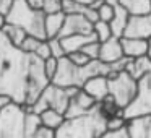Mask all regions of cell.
<instances>
[{
  "mask_svg": "<svg viewBox=\"0 0 151 138\" xmlns=\"http://www.w3.org/2000/svg\"><path fill=\"white\" fill-rule=\"evenodd\" d=\"M98 107H99V112H101L106 119H111V117H114V115L124 114V109L119 107V104L114 101V98H112L111 94H109L104 101L98 102Z\"/></svg>",
  "mask_w": 151,
  "mask_h": 138,
  "instance_id": "cell-23",
  "label": "cell"
},
{
  "mask_svg": "<svg viewBox=\"0 0 151 138\" xmlns=\"http://www.w3.org/2000/svg\"><path fill=\"white\" fill-rule=\"evenodd\" d=\"M120 5L130 13V17L151 13V0H120Z\"/></svg>",
  "mask_w": 151,
  "mask_h": 138,
  "instance_id": "cell-21",
  "label": "cell"
},
{
  "mask_svg": "<svg viewBox=\"0 0 151 138\" xmlns=\"http://www.w3.org/2000/svg\"><path fill=\"white\" fill-rule=\"evenodd\" d=\"M29 107L17 102L0 109V138H29L26 128Z\"/></svg>",
  "mask_w": 151,
  "mask_h": 138,
  "instance_id": "cell-5",
  "label": "cell"
},
{
  "mask_svg": "<svg viewBox=\"0 0 151 138\" xmlns=\"http://www.w3.org/2000/svg\"><path fill=\"white\" fill-rule=\"evenodd\" d=\"M13 4H15V0H0V13L7 17V15L10 13Z\"/></svg>",
  "mask_w": 151,
  "mask_h": 138,
  "instance_id": "cell-35",
  "label": "cell"
},
{
  "mask_svg": "<svg viewBox=\"0 0 151 138\" xmlns=\"http://www.w3.org/2000/svg\"><path fill=\"white\" fill-rule=\"evenodd\" d=\"M13 98H10L8 94H0V109H4V107H7V106H10V104H13Z\"/></svg>",
  "mask_w": 151,
  "mask_h": 138,
  "instance_id": "cell-37",
  "label": "cell"
},
{
  "mask_svg": "<svg viewBox=\"0 0 151 138\" xmlns=\"http://www.w3.org/2000/svg\"><path fill=\"white\" fill-rule=\"evenodd\" d=\"M76 2H80V4H83V5H91L96 0H76Z\"/></svg>",
  "mask_w": 151,
  "mask_h": 138,
  "instance_id": "cell-41",
  "label": "cell"
},
{
  "mask_svg": "<svg viewBox=\"0 0 151 138\" xmlns=\"http://www.w3.org/2000/svg\"><path fill=\"white\" fill-rule=\"evenodd\" d=\"M44 70H46V75L47 78L52 81L54 76L57 75V70H59V60L54 59V57H50V59L44 60Z\"/></svg>",
  "mask_w": 151,
  "mask_h": 138,
  "instance_id": "cell-29",
  "label": "cell"
},
{
  "mask_svg": "<svg viewBox=\"0 0 151 138\" xmlns=\"http://www.w3.org/2000/svg\"><path fill=\"white\" fill-rule=\"evenodd\" d=\"M111 73V67L107 63L101 62V60H91L88 65L80 67L75 65L68 57H63L59 60V70L57 75L54 76L52 83L57 86H63V88H83L86 81L93 76L106 75Z\"/></svg>",
  "mask_w": 151,
  "mask_h": 138,
  "instance_id": "cell-2",
  "label": "cell"
},
{
  "mask_svg": "<svg viewBox=\"0 0 151 138\" xmlns=\"http://www.w3.org/2000/svg\"><path fill=\"white\" fill-rule=\"evenodd\" d=\"M81 52H85L91 60H98L99 59V52H101V42L99 41H93V42L86 44L81 49Z\"/></svg>",
  "mask_w": 151,
  "mask_h": 138,
  "instance_id": "cell-28",
  "label": "cell"
},
{
  "mask_svg": "<svg viewBox=\"0 0 151 138\" xmlns=\"http://www.w3.org/2000/svg\"><path fill=\"white\" fill-rule=\"evenodd\" d=\"M93 28H94V23L89 21L85 15H67L59 37H68L75 34H93Z\"/></svg>",
  "mask_w": 151,
  "mask_h": 138,
  "instance_id": "cell-10",
  "label": "cell"
},
{
  "mask_svg": "<svg viewBox=\"0 0 151 138\" xmlns=\"http://www.w3.org/2000/svg\"><path fill=\"white\" fill-rule=\"evenodd\" d=\"M28 4H29L31 8L39 10V12H42V8H44V0H28Z\"/></svg>",
  "mask_w": 151,
  "mask_h": 138,
  "instance_id": "cell-38",
  "label": "cell"
},
{
  "mask_svg": "<svg viewBox=\"0 0 151 138\" xmlns=\"http://www.w3.org/2000/svg\"><path fill=\"white\" fill-rule=\"evenodd\" d=\"M44 21H46V13L31 8L28 0H15L10 13L7 15V23L23 28L29 36L39 39H47Z\"/></svg>",
  "mask_w": 151,
  "mask_h": 138,
  "instance_id": "cell-4",
  "label": "cell"
},
{
  "mask_svg": "<svg viewBox=\"0 0 151 138\" xmlns=\"http://www.w3.org/2000/svg\"><path fill=\"white\" fill-rule=\"evenodd\" d=\"M137 81H140L143 76H146L148 73H151V59L148 55L138 57V59H132L130 63L127 65V70Z\"/></svg>",
  "mask_w": 151,
  "mask_h": 138,
  "instance_id": "cell-18",
  "label": "cell"
},
{
  "mask_svg": "<svg viewBox=\"0 0 151 138\" xmlns=\"http://www.w3.org/2000/svg\"><path fill=\"white\" fill-rule=\"evenodd\" d=\"M44 39H39V37H34V36H28L26 39L23 41V44H21V47L20 49L23 50V52H26V54H36L37 52V49H39V46H41V42H42Z\"/></svg>",
  "mask_w": 151,
  "mask_h": 138,
  "instance_id": "cell-25",
  "label": "cell"
},
{
  "mask_svg": "<svg viewBox=\"0 0 151 138\" xmlns=\"http://www.w3.org/2000/svg\"><path fill=\"white\" fill-rule=\"evenodd\" d=\"M101 138H132V137L130 132H128V127H124L119 128V130H106L101 135Z\"/></svg>",
  "mask_w": 151,
  "mask_h": 138,
  "instance_id": "cell-32",
  "label": "cell"
},
{
  "mask_svg": "<svg viewBox=\"0 0 151 138\" xmlns=\"http://www.w3.org/2000/svg\"><path fill=\"white\" fill-rule=\"evenodd\" d=\"M124 55V49H122V41L120 37H111L106 42H101V52H99V60L107 65H112L117 60H120Z\"/></svg>",
  "mask_w": 151,
  "mask_h": 138,
  "instance_id": "cell-12",
  "label": "cell"
},
{
  "mask_svg": "<svg viewBox=\"0 0 151 138\" xmlns=\"http://www.w3.org/2000/svg\"><path fill=\"white\" fill-rule=\"evenodd\" d=\"M124 55L128 59H138L148 54V41L135 39V37H120Z\"/></svg>",
  "mask_w": 151,
  "mask_h": 138,
  "instance_id": "cell-14",
  "label": "cell"
},
{
  "mask_svg": "<svg viewBox=\"0 0 151 138\" xmlns=\"http://www.w3.org/2000/svg\"><path fill=\"white\" fill-rule=\"evenodd\" d=\"M2 33L5 34V36L8 37V41H10L13 46H17V47H21V44H23V41L26 39L29 34L26 33V31L23 29V28H20V26H15V24H10V23H7L4 26V29H2Z\"/></svg>",
  "mask_w": 151,
  "mask_h": 138,
  "instance_id": "cell-22",
  "label": "cell"
},
{
  "mask_svg": "<svg viewBox=\"0 0 151 138\" xmlns=\"http://www.w3.org/2000/svg\"><path fill=\"white\" fill-rule=\"evenodd\" d=\"M34 138H55V133H54L52 130H49V128H41L39 130V133L36 135Z\"/></svg>",
  "mask_w": 151,
  "mask_h": 138,
  "instance_id": "cell-36",
  "label": "cell"
},
{
  "mask_svg": "<svg viewBox=\"0 0 151 138\" xmlns=\"http://www.w3.org/2000/svg\"><path fill=\"white\" fill-rule=\"evenodd\" d=\"M47 41H49L50 52H52L54 59L60 60V59H63V57H67V52H65V49H63V46H62L60 37H54V39H47Z\"/></svg>",
  "mask_w": 151,
  "mask_h": 138,
  "instance_id": "cell-26",
  "label": "cell"
},
{
  "mask_svg": "<svg viewBox=\"0 0 151 138\" xmlns=\"http://www.w3.org/2000/svg\"><path fill=\"white\" fill-rule=\"evenodd\" d=\"M41 122H42V127L44 128H49V130L55 132L59 130L60 127L63 125V122H65V114H62V112L59 111H54V109H47V111L41 112Z\"/></svg>",
  "mask_w": 151,
  "mask_h": 138,
  "instance_id": "cell-20",
  "label": "cell"
},
{
  "mask_svg": "<svg viewBox=\"0 0 151 138\" xmlns=\"http://www.w3.org/2000/svg\"><path fill=\"white\" fill-rule=\"evenodd\" d=\"M107 130V119L96 107L93 112L80 117L65 119L63 125L55 130V138H101Z\"/></svg>",
  "mask_w": 151,
  "mask_h": 138,
  "instance_id": "cell-3",
  "label": "cell"
},
{
  "mask_svg": "<svg viewBox=\"0 0 151 138\" xmlns=\"http://www.w3.org/2000/svg\"><path fill=\"white\" fill-rule=\"evenodd\" d=\"M104 4H106V0H96V2H93V4L89 5V7L94 8V10H99V8H101Z\"/></svg>",
  "mask_w": 151,
  "mask_h": 138,
  "instance_id": "cell-39",
  "label": "cell"
},
{
  "mask_svg": "<svg viewBox=\"0 0 151 138\" xmlns=\"http://www.w3.org/2000/svg\"><path fill=\"white\" fill-rule=\"evenodd\" d=\"M128 119L125 117V114H119L114 115V117L107 119V130H119V128L127 127Z\"/></svg>",
  "mask_w": 151,
  "mask_h": 138,
  "instance_id": "cell-27",
  "label": "cell"
},
{
  "mask_svg": "<svg viewBox=\"0 0 151 138\" xmlns=\"http://www.w3.org/2000/svg\"><path fill=\"white\" fill-rule=\"evenodd\" d=\"M70 60H72L75 65H80V67H85V65H88L89 62H91V59H89L88 55H86L85 52H73V54H70V55H67Z\"/></svg>",
  "mask_w": 151,
  "mask_h": 138,
  "instance_id": "cell-33",
  "label": "cell"
},
{
  "mask_svg": "<svg viewBox=\"0 0 151 138\" xmlns=\"http://www.w3.org/2000/svg\"><path fill=\"white\" fill-rule=\"evenodd\" d=\"M127 127L132 138H151V115L130 119Z\"/></svg>",
  "mask_w": 151,
  "mask_h": 138,
  "instance_id": "cell-15",
  "label": "cell"
},
{
  "mask_svg": "<svg viewBox=\"0 0 151 138\" xmlns=\"http://www.w3.org/2000/svg\"><path fill=\"white\" fill-rule=\"evenodd\" d=\"M60 41H62V46L65 49L67 55H70L73 52H80L86 44L98 39L93 33V34H75V36H68V37H60Z\"/></svg>",
  "mask_w": 151,
  "mask_h": 138,
  "instance_id": "cell-16",
  "label": "cell"
},
{
  "mask_svg": "<svg viewBox=\"0 0 151 138\" xmlns=\"http://www.w3.org/2000/svg\"><path fill=\"white\" fill-rule=\"evenodd\" d=\"M65 13H50L46 15V21H44V26H46V36L47 39H54V37H59L62 33L63 23H65Z\"/></svg>",
  "mask_w": 151,
  "mask_h": 138,
  "instance_id": "cell-19",
  "label": "cell"
},
{
  "mask_svg": "<svg viewBox=\"0 0 151 138\" xmlns=\"http://www.w3.org/2000/svg\"><path fill=\"white\" fill-rule=\"evenodd\" d=\"M78 89H81V88H63V86H57L54 83H50L44 89L41 98L29 109L33 112H36V114H41V112L47 111V109H54V111H59L62 114H65L70 106V101L78 93Z\"/></svg>",
  "mask_w": 151,
  "mask_h": 138,
  "instance_id": "cell-6",
  "label": "cell"
},
{
  "mask_svg": "<svg viewBox=\"0 0 151 138\" xmlns=\"http://www.w3.org/2000/svg\"><path fill=\"white\" fill-rule=\"evenodd\" d=\"M81 89L88 93L91 98H94L98 102H101L109 96V78L106 75L93 76L83 85Z\"/></svg>",
  "mask_w": 151,
  "mask_h": 138,
  "instance_id": "cell-13",
  "label": "cell"
},
{
  "mask_svg": "<svg viewBox=\"0 0 151 138\" xmlns=\"http://www.w3.org/2000/svg\"><path fill=\"white\" fill-rule=\"evenodd\" d=\"M128 20H130V13L122 7L120 4L114 5V18L109 24L112 28V33H114L115 37H124V33L127 29Z\"/></svg>",
  "mask_w": 151,
  "mask_h": 138,
  "instance_id": "cell-17",
  "label": "cell"
},
{
  "mask_svg": "<svg viewBox=\"0 0 151 138\" xmlns=\"http://www.w3.org/2000/svg\"><path fill=\"white\" fill-rule=\"evenodd\" d=\"M96 107H98V101H96L94 98H91L86 91L78 89V93H76V94L72 98V101H70V106H68V109H67V112H65V117L67 119L80 117V115H85V114L93 112Z\"/></svg>",
  "mask_w": 151,
  "mask_h": 138,
  "instance_id": "cell-9",
  "label": "cell"
},
{
  "mask_svg": "<svg viewBox=\"0 0 151 138\" xmlns=\"http://www.w3.org/2000/svg\"><path fill=\"white\" fill-rule=\"evenodd\" d=\"M62 2H63V0H44V8H42V12H44L46 15L60 13V12H62Z\"/></svg>",
  "mask_w": 151,
  "mask_h": 138,
  "instance_id": "cell-30",
  "label": "cell"
},
{
  "mask_svg": "<svg viewBox=\"0 0 151 138\" xmlns=\"http://www.w3.org/2000/svg\"><path fill=\"white\" fill-rule=\"evenodd\" d=\"M5 24H7V17L0 13V31L4 29V26H5Z\"/></svg>",
  "mask_w": 151,
  "mask_h": 138,
  "instance_id": "cell-40",
  "label": "cell"
},
{
  "mask_svg": "<svg viewBox=\"0 0 151 138\" xmlns=\"http://www.w3.org/2000/svg\"><path fill=\"white\" fill-rule=\"evenodd\" d=\"M98 13H99V20H101V21L111 23L112 18H114V7H112V5H109L107 2H106V4L98 10Z\"/></svg>",
  "mask_w": 151,
  "mask_h": 138,
  "instance_id": "cell-31",
  "label": "cell"
},
{
  "mask_svg": "<svg viewBox=\"0 0 151 138\" xmlns=\"http://www.w3.org/2000/svg\"><path fill=\"white\" fill-rule=\"evenodd\" d=\"M124 114L128 120L141 115H151V73L138 81V94L135 101L124 111Z\"/></svg>",
  "mask_w": 151,
  "mask_h": 138,
  "instance_id": "cell-8",
  "label": "cell"
},
{
  "mask_svg": "<svg viewBox=\"0 0 151 138\" xmlns=\"http://www.w3.org/2000/svg\"><path fill=\"white\" fill-rule=\"evenodd\" d=\"M50 83L44 60L23 52L0 31V94H8L17 104L33 107Z\"/></svg>",
  "mask_w": 151,
  "mask_h": 138,
  "instance_id": "cell-1",
  "label": "cell"
},
{
  "mask_svg": "<svg viewBox=\"0 0 151 138\" xmlns=\"http://www.w3.org/2000/svg\"><path fill=\"white\" fill-rule=\"evenodd\" d=\"M34 55H36V57H39L41 60H47V59H50V57H52V52H50L49 41H47V39H44L42 42H41L39 49H37V52L34 54Z\"/></svg>",
  "mask_w": 151,
  "mask_h": 138,
  "instance_id": "cell-34",
  "label": "cell"
},
{
  "mask_svg": "<svg viewBox=\"0 0 151 138\" xmlns=\"http://www.w3.org/2000/svg\"><path fill=\"white\" fill-rule=\"evenodd\" d=\"M124 37H135V39H151V13L130 17Z\"/></svg>",
  "mask_w": 151,
  "mask_h": 138,
  "instance_id": "cell-11",
  "label": "cell"
},
{
  "mask_svg": "<svg viewBox=\"0 0 151 138\" xmlns=\"http://www.w3.org/2000/svg\"><path fill=\"white\" fill-rule=\"evenodd\" d=\"M146 55L151 59V39H148V54H146Z\"/></svg>",
  "mask_w": 151,
  "mask_h": 138,
  "instance_id": "cell-42",
  "label": "cell"
},
{
  "mask_svg": "<svg viewBox=\"0 0 151 138\" xmlns=\"http://www.w3.org/2000/svg\"><path fill=\"white\" fill-rule=\"evenodd\" d=\"M93 33H94L96 39H98L99 42H106V41H109L111 37H114V33H112L111 24L106 23V21H101V20L94 23Z\"/></svg>",
  "mask_w": 151,
  "mask_h": 138,
  "instance_id": "cell-24",
  "label": "cell"
},
{
  "mask_svg": "<svg viewBox=\"0 0 151 138\" xmlns=\"http://www.w3.org/2000/svg\"><path fill=\"white\" fill-rule=\"evenodd\" d=\"M109 78V94L114 98L120 109H127L138 94V81L128 72H111Z\"/></svg>",
  "mask_w": 151,
  "mask_h": 138,
  "instance_id": "cell-7",
  "label": "cell"
}]
</instances>
